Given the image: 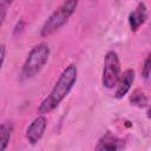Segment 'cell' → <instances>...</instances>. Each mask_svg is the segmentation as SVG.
I'll return each mask as SVG.
<instances>
[{"label": "cell", "mask_w": 151, "mask_h": 151, "mask_svg": "<svg viewBox=\"0 0 151 151\" xmlns=\"http://www.w3.org/2000/svg\"><path fill=\"white\" fill-rule=\"evenodd\" d=\"M146 19H147V7L143 1H140L136 6V8L129 14L127 21H129L130 29L132 32L138 31L145 24Z\"/></svg>", "instance_id": "52a82bcc"}, {"label": "cell", "mask_w": 151, "mask_h": 151, "mask_svg": "<svg viewBox=\"0 0 151 151\" xmlns=\"http://www.w3.org/2000/svg\"><path fill=\"white\" fill-rule=\"evenodd\" d=\"M130 103L133 106H137L139 109H144V107L149 106V98L142 90L136 88L130 96Z\"/></svg>", "instance_id": "30bf717a"}, {"label": "cell", "mask_w": 151, "mask_h": 151, "mask_svg": "<svg viewBox=\"0 0 151 151\" xmlns=\"http://www.w3.org/2000/svg\"><path fill=\"white\" fill-rule=\"evenodd\" d=\"M25 26H26V22H25L24 20H19V21L17 22V25H15L14 29H13V35H14V37L20 35V34H21V32L25 29Z\"/></svg>", "instance_id": "7c38bea8"}, {"label": "cell", "mask_w": 151, "mask_h": 151, "mask_svg": "<svg viewBox=\"0 0 151 151\" xmlns=\"http://www.w3.org/2000/svg\"><path fill=\"white\" fill-rule=\"evenodd\" d=\"M6 19V9H0V28Z\"/></svg>", "instance_id": "9a60e30c"}, {"label": "cell", "mask_w": 151, "mask_h": 151, "mask_svg": "<svg viewBox=\"0 0 151 151\" xmlns=\"http://www.w3.org/2000/svg\"><path fill=\"white\" fill-rule=\"evenodd\" d=\"M122 73L120 60L114 51H107L104 57V67L101 74V84L105 88H113Z\"/></svg>", "instance_id": "277c9868"}, {"label": "cell", "mask_w": 151, "mask_h": 151, "mask_svg": "<svg viewBox=\"0 0 151 151\" xmlns=\"http://www.w3.org/2000/svg\"><path fill=\"white\" fill-rule=\"evenodd\" d=\"M133 81H134V71L132 68H127L123 73H120L119 79H118V81L114 86L116 87L114 98L122 99L123 97H125L130 92Z\"/></svg>", "instance_id": "8992f818"}, {"label": "cell", "mask_w": 151, "mask_h": 151, "mask_svg": "<svg viewBox=\"0 0 151 151\" xmlns=\"http://www.w3.org/2000/svg\"><path fill=\"white\" fill-rule=\"evenodd\" d=\"M13 0H0V9H7L12 5Z\"/></svg>", "instance_id": "5bb4252c"}, {"label": "cell", "mask_w": 151, "mask_h": 151, "mask_svg": "<svg viewBox=\"0 0 151 151\" xmlns=\"http://www.w3.org/2000/svg\"><path fill=\"white\" fill-rule=\"evenodd\" d=\"M13 132V125L11 123H2L0 125V151L7 149Z\"/></svg>", "instance_id": "9c48e42d"}, {"label": "cell", "mask_w": 151, "mask_h": 151, "mask_svg": "<svg viewBox=\"0 0 151 151\" xmlns=\"http://www.w3.org/2000/svg\"><path fill=\"white\" fill-rule=\"evenodd\" d=\"M150 73H151V55L147 54V57L144 60L143 67H142V77L144 78V80H149L150 78Z\"/></svg>", "instance_id": "8fae6325"}, {"label": "cell", "mask_w": 151, "mask_h": 151, "mask_svg": "<svg viewBox=\"0 0 151 151\" xmlns=\"http://www.w3.org/2000/svg\"><path fill=\"white\" fill-rule=\"evenodd\" d=\"M5 58H6V45L0 42V70H1L2 65H4Z\"/></svg>", "instance_id": "4fadbf2b"}, {"label": "cell", "mask_w": 151, "mask_h": 151, "mask_svg": "<svg viewBox=\"0 0 151 151\" xmlns=\"http://www.w3.org/2000/svg\"><path fill=\"white\" fill-rule=\"evenodd\" d=\"M50 54L51 50L47 42H40L33 46L22 64L20 71V79L28 80L34 78L47 64Z\"/></svg>", "instance_id": "7a4b0ae2"}, {"label": "cell", "mask_w": 151, "mask_h": 151, "mask_svg": "<svg viewBox=\"0 0 151 151\" xmlns=\"http://www.w3.org/2000/svg\"><path fill=\"white\" fill-rule=\"evenodd\" d=\"M78 5L79 0H64L46 19L40 29V35L46 38L60 29L76 12Z\"/></svg>", "instance_id": "3957f363"}, {"label": "cell", "mask_w": 151, "mask_h": 151, "mask_svg": "<svg viewBox=\"0 0 151 151\" xmlns=\"http://www.w3.org/2000/svg\"><path fill=\"white\" fill-rule=\"evenodd\" d=\"M46 127H47V119L45 114H39L38 117H35L26 129L25 137L27 142L32 145L37 144L42 138L46 131Z\"/></svg>", "instance_id": "5b68a950"}, {"label": "cell", "mask_w": 151, "mask_h": 151, "mask_svg": "<svg viewBox=\"0 0 151 151\" xmlns=\"http://www.w3.org/2000/svg\"><path fill=\"white\" fill-rule=\"evenodd\" d=\"M124 147H125L124 142L113 133H111L110 131H107L104 136H101L96 145L97 151H117Z\"/></svg>", "instance_id": "ba28073f"}, {"label": "cell", "mask_w": 151, "mask_h": 151, "mask_svg": "<svg viewBox=\"0 0 151 151\" xmlns=\"http://www.w3.org/2000/svg\"><path fill=\"white\" fill-rule=\"evenodd\" d=\"M77 79H78V68L74 64H70L63 70V72L58 77L50 94L39 104L38 113L46 114L53 111L54 109H57L60 105V103L68 96V93L76 85Z\"/></svg>", "instance_id": "6da1fadb"}]
</instances>
